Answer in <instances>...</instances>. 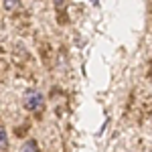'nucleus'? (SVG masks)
<instances>
[{
	"label": "nucleus",
	"instance_id": "obj_1",
	"mask_svg": "<svg viewBox=\"0 0 152 152\" xmlns=\"http://www.w3.org/2000/svg\"><path fill=\"white\" fill-rule=\"evenodd\" d=\"M23 105L26 112H41L43 110V105H45V97L41 91H37V89H28L23 97Z\"/></svg>",
	"mask_w": 152,
	"mask_h": 152
},
{
	"label": "nucleus",
	"instance_id": "obj_3",
	"mask_svg": "<svg viewBox=\"0 0 152 152\" xmlns=\"http://www.w3.org/2000/svg\"><path fill=\"white\" fill-rule=\"evenodd\" d=\"M6 148H8V134H6L4 126L0 124V152L6 150Z\"/></svg>",
	"mask_w": 152,
	"mask_h": 152
},
{
	"label": "nucleus",
	"instance_id": "obj_2",
	"mask_svg": "<svg viewBox=\"0 0 152 152\" xmlns=\"http://www.w3.org/2000/svg\"><path fill=\"white\" fill-rule=\"evenodd\" d=\"M20 152H41V150H39V144H37V140H33V138H31V140H26V142L23 144Z\"/></svg>",
	"mask_w": 152,
	"mask_h": 152
},
{
	"label": "nucleus",
	"instance_id": "obj_4",
	"mask_svg": "<svg viewBox=\"0 0 152 152\" xmlns=\"http://www.w3.org/2000/svg\"><path fill=\"white\" fill-rule=\"evenodd\" d=\"M4 8H6V10H16V8H18V2H16V0H6V2H4Z\"/></svg>",
	"mask_w": 152,
	"mask_h": 152
}]
</instances>
